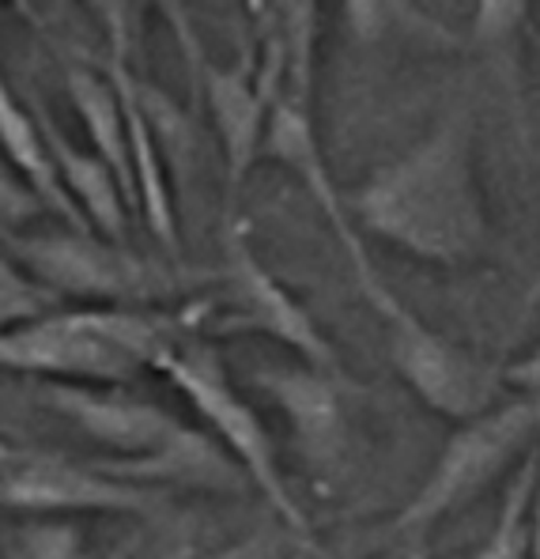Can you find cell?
Listing matches in <instances>:
<instances>
[{"label": "cell", "mask_w": 540, "mask_h": 559, "mask_svg": "<svg viewBox=\"0 0 540 559\" xmlns=\"http://www.w3.org/2000/svg\"><path fill=\"white\" fill-rule=\"evenodd\" d=\"M529 8H533V0H472L469 38L484 49L514 43L529 23Z\"/></svg>", "instance_id": "21"}, {"label": "cell", "mask_w": 540, "mask_h": 559, "mask_svg": "<svg viewBox=\"0 0 540 559\" xmlns=\"http://www.w3.org/2000/svg\"><path fill=\"white\" fill-rule=\"evenodd\" d=\"M155 374L167 378L170 390L193 408L201 427L242 468V476L265 499V507L273 511L276 522L299 540H314V525L307 518V507H302L299 491L291 488L288 473H284L280 447H276L273 431H268L261 413L253 408V401H245L242 385L227 371L216 344L204 341V336H193L182 348L170 352L155 367Z\"/></svg>", "instance_id": "5"}, {"label": "cell", "mask_w": 540, "mask_h": 559, "mask_svg": "<svg viewBox=\"0 0 540 559\" xmlns=\"http://www.w3.org/2000/svg\"><path fill=\"white\" fill-rule=\"evenodd\" d=\"M299 545L302 540L273 518V525H257V530L235 537L231 545L216 548L212 556H193V559H291Z\"/></svg>", "instance_id": "23"}, {"label": "cell", "mask_w": 540, "mask_h": 559, "mask_svg": "<svg viewBox=\"0 0 540 559\" xmlns=\"http://www.w3.org/2000/svg\"><path fill=\"white\" fill-rule=\"evenodd\" d=\"M43 405L103 447L106 473L155 491L245 496L250 480L204 427L118 385L43 382Z\"/></svg>", "instance_id": "3"}, {"label": "cell", "mask_w": 540, "mask_h": 559, "mask_svg": "<svg viewBox=\"0 0 540 559\" xmlns=\"http://www.w3.org/2000/svg\"><path fill=\"white\" fill-rule=\"evenodd\" d=\"M23 450H27V447H15V442L0 439V473H4V468H12L15 462H20Z\"/></svg>", "instance_id": "28"}, {"label": "cell", "mask_w": 540, "mask_h": 559, "mask_svg": "<svg viewBox=\"0 0 540 559\" xmlns=\"http://www.w3.org/2000/svg\"><path fill=\"white\" fill-rule=\"evenodd\" d=\"M261 159H273L276 167H284L288 175L299 178V186L314 197L317 212L325 216L329 231L337 235V242L344 246V253H348L351 273H356L359 295L367 299V307L386 299L393 287L379 276V269H374L371 253H367V238L356 231V224H351V216H348L344 189H337V178L329 175V163H325L322 136H317V121H314V103H310V98H295V95L273 98Z\"/></svg>", "instance_id": "11"}, {"label": "cell", "mask_w": 540, "mask_h": 559, "mask_svg": "<svg viewBox=\"0 0 540 559\" xmlns=\"http://www.w3.org/2000/svg\"><path fill=\"white\" fill-rule=\"evenodd\" d=\"M503 385L506 390H518V397H540V344L503 367Z\"/></svg>", "instance_id": "26"}, {"label": "cell", "mask_w": 540, "mask_h": 559, "mask_svg": "<svg viewBox=\"0 0 540 559\" xmlns=\"http://www.w3.org/2000/svg\"><path fill=\"white\" fill-rule=\"evenodd\" d=\"M61 307L64 302L46 284H38L15 258L0 253V333L35 322V318H46Z\"/></svg>", "instance_id": "20"}, {"label": "cell", "mask_w": 540, "mask_h": 559, "mask_svg": "<svg viewBox=\"0 0 540 559\" xmlns=\"http://www.w3.org/2000/svg\"><path fill=\"white\" fill-rule=\"evenodd\" d=\"M64 92H69V103H72V110H76L87 140H92V152L113 170V178H118L129 209L136 212L125 114H121V98H118V92H113L110 76H103V72L87 69V64H80V61H72L69 69H64Z\"/></svg>", "instance_id": "16"}, {"label": "cell", "mask_w": 540, "mask_h": 559, "mask_svg": "<svg viewBox=\"0 0 540 559\" xmlns=\"http://www.w3.org/2000/svg\"><path fill=\"white\" fill-rule=\"evenodd\" d=\"M540 473V450L514 468L511 484L499 503V518L484 537V545L472 552V559H529V507H533V488Z\"/></svg>", "instance_id": "18"}, {"label": "cell", "mask_w": 540, "mask_h": 559, "mask_svg": "<svg viewBox=\"0 0 540 559\" xmlns=\"http://www.w3.org/2000/svg\"><path fill=\"white\" fill-rule=\"evenodd\" d=\"M0 159L23 178V186L43 201L49 216H57L72 231H92L84 224V216L76 212V204L69 201V193L61 189V182H57V170L49 163L35 106H27L12 92L4 72H0Z\"/></svg>", "instance_id": "15"}, {"label": "cell", "mask_w": 540, "mask_h": 559, "mask_svg": "<svg viewBox=\"0 0 540 559\" xmlns=\"http://www.w3.org/2000/svg\"><path fill=\"white\" fill-rule=\"evenodd\" d=\"M219 280L208 292V322L204 341L212 336H265V341L288 348L295 359L314 367L344 371L337 348L329 344L325 329L314 322L307 302L268 273V265L257 258L245 219L224 224V265L216 269Z\"/></svg>", "instance_id": "7"}, {"label": "cell", "mask_w": 540, "mask_h": 559, "mask_svg": "<svg viewBox=\"0 0 540 559\" xmlns=\"http://www.w3.org/2000/svg\"><path fill=\"white\" fill-rule=\"evenodd\" d=\"M84 4L106 35V49H110L106 61L133 64L136 69V38H141L136 4H141V0H84Z\"/></svg>", "instance_id": "22"}, {"label": "cell", "mask_w": 540, "mask_h": 559, "mask_svg": "<svg viewBox=\"0 0 540 559\" xmlns=\"http://www.w3.org/2000/svg\"><path fill=\"white\" fill-rule=\"evenodd\" d=\"M8 258H15L38 284L61 302L80 307H178L212 292L219 273L185 265L182 258H147L125 242L95 231H35L8 235Z\"/></svg>", "instance_id": "4"}, {"label": "cell", "mask_w": 540, "mask_h": 559, "mask_svg": "<svg viewBox=\"0 0 540 559\" xmlns=\"http://www.w3.org/2000/svg\"><path fill=\"white\" fill-rule=\"evenodd\" d=\"M344 27L359 46L408 43L428 49H457L465 43L449 23L431 15L420 0H340Z\"/></svg>", "instance_id": "17"}, {"label": "cell", "mask_w": 540, "mask_h": 559, "mask_svg": "<svg viewBox=\"0 0 540 559\" xmlns=\"http://www.w3.org/2000/svg\"><path fill=\"white\" fill-rule=\"evenodd\" d=\"M38 212H46L43 201L23 186V178L12 167L4 170V163H0V238L12 235V227L27 224Z\"/></svg>", "instance_id": "25"}, {"label": "cell", "mask_w": 540, "mask_h": 559, "mask_svg": "<svg viewBox=\"0 0 540 559\" xmlns=\"http://www.w3.org/2000/svg\"><path fill=\"white\" fill-rule=\"evenodd\" d=\"M167 503V491L141 488L106 473L98 462H76L53 450H23L20 462L0 473V511L15 518H141L159 514Z\"/></svg>", "instance_id": "9"}, {"label": "cell", "mask_w": 540, "mask_h": 559, "mask_svg": "<svg viewBox=\"0 0 540 559\" xmlns=\"http://www.w3.org/2000/svg\"><path fill=\"white\" fill-rule=\"evenodd\" d=\"M118 559H125V556H118Z\"/></svg>", "instance_id": "32"}, {"label": "cell", "mask_w": 540, "mask_h": 559, "mask_svg": "<svg viewBox=\"0 0 540 559\" xmlns=\"http://www.w3.org/2000/svg\"><path fill=\"white\" fill-rule=\"evenodd\" d=\"M208 292L178 307H61L0 333V371L64 385H133L204 336Z\"/></svg>", "instance_id": "2"}, {"label": "cell", "mask_w": 540, "mask_h": 559, "mask_svg": "<svg viewBox=\"0 0 540 559\" xmlns=\"http://www.w3.org/2000/svg\"><path fill=\"white\" fill-rule=\"evenodd\" d=\"M155 559H193V545L190 540H175V545H167Z\"/></svg>", "instance_id": "29"}, {"label": "cell", "mask_w": 540, "mask_h": 559, "mask_svg": "<svg viewBox=\"0 0 540 559\" xmlns=\"http://www.w3.org/2000/svg\"><path fill=\"white\" fill-rule=\"evenodd\" d=\"M35 118H38V126H43V140H46L49 163H53V170H57V182L69 193V201L76 204L84 224L92 227L95 235L110 238V242H125L129 212L133 209H129L113 170L106 167L95 152H84V147L72 144V140L57 129L53 114H49L43 103H35Z\"/></svg>", "instance_id": "14"}, {"label": "cell", "mask_w": 540, "mask_h": 559, "mask_svg": "<svg viewBox=\"0 0 540 559\" xmlns=\"http://www.w3.org/2000/svg\"><path fill=\"white\" fill-rule=\"evenodd\" d=\"M196 95H204V103H208L219 144H224L227 186H231V193H239L250 170L261 163L268 110H273V95L257 80L253 49H242L235 64L208 61V69L201 72V84H196Z\"/></svg>", "instance_id": "13"}, {"label": "cell", "mask_w": 540, "mask_h": 559, "mask_svg": "<svg viewBox=\"0 0 540 559\" xmlns=\"http://www.w3.org/2000/svg\"><path fill=\"white\" fill-rule=\"evenodd\" d=\"M371 310L379 314L382 333H386L389 367L400 374V382L408 385V393L423 408H431L435 416L457 427L465 419L484 416L488 408L503 401L499 397L506 390L503 367L480 359L465 344L431 329L420 314H412L400 302L397 292L379 299Z\"/></svg>", "instance_id": "8"}, {"label": "cell", "mask_w": 540, "mask_h": 559, "mask_svg": "<svg viewBox=\"0 0 540 559\" xmlns=\"http://www.w3.org/2000/svg\"><path fill=\"white\" fill-rule=\"evenodd\" d=\"M147 4H155V12L167 20L170 35H175L178 49H182L185 69H190V84L196 92V84H201V72L208 69V53H204L201 31H196V20L190 12V0H147Z\"/></svg>", "instance_id": "24"}, {"label": "cell", "mask_w": 540, "mask_h": 559, "mask_svg": "<svg viewBox=\"0 0 540 559\" xmlns=\"http://www.w3.org/2000/svg\"><path fill=\"white\" fill-rule=\"evenodd\" d=\"M533 450H540V397L499 401L484 416L457 424L416 496L393 514L386 537L416 545V537L477 503Z\"/></svg>", "instance_id": "6"}, {"label": "cell", "mask_w": 540, "mask_h": 559, "mask_svg": "<svg viewBox=\"0 0 540 559\" xmlns=\"http://www.w3.org/2000/svg\"><path fill=\"white\" fill-rule=\"evenodd\" d=\"M540 307V269H537V276H533V284H529V292H526V299H521V310H526V318L533 314V310Z\"/></svg>", "instance_id": "30"}, {"label": "cell", "mask_w": 540, "mask_h": 559, "mask_svg": "<svg viewBox=\"0 0 540 559\" xmlns=\"http://www.w3.org/2000/svg\"><path fill=\"white\" fill-rule=\"evenodd\" d=\"M529 559H540V473L533 488V507H529Z\"/></svg>", "instance_id": "27"}, {"label": "cell", "mask_w": 540, "mask_h": 559, "mask_svg": "<svg viewBox=\"0 0 540 559\" xmlns=\"http://www.w3.org/2000/svg\"><path fill=\"white\" fill-rule=\"evenodd\" d=\"M382 559H431V552L423 545H408V548H393V552Z\"/></svg>", "instance_id": "31"}, {"label": "cell", "mask_w": 540, "mask_h": 559, "mask_svg": "<svg viewBox=\"0 0 540 559\" xmlns=\"http://www.w3.org/2000/svg\"><path fill=\"white\" fill-rule=\"evenodd\" d=\"M250 385L273 401L288 427L295 457L307 465L314 480L333 484L348 473L351 419L344 371L288 359V364H261L250 374Z\"/></svg>", "instance_id": "10"}, {"label": "cell", "mask_w": 540, "mask_h": 559, "mask_svg": "<svg viewBox=\"0 0 540 559\" xmlns=\"http://www.w3.org/2000/svg\"><path fill=\"white\" fill-rule=\"evenodd\" d=\"M0 559H92L87 533L64 518H15L4 530Z\"/></svg>", "instance_id": "19"}, {"label": "cell", "mask_w": 540, "mask_h": 559, "mask_svg": "<svg viewBox=\"0 0 540 559\" xmlns=\"http://www.w3.org/2000/svg\"><path fill=\"white\" fill-rule=\"evenodd\" d=\"M253 27V61L268 95H295L314 103L322 0H245Z\"/></svg>", "instance_id": "12"}, {"label": "cell", "mask_w": 540, "mask_h": 559, "mask_svg": "<svg viewBox=\"0 0 540 559\" xmlns=\"http://www.w3.org/2000/svg\"><path fill=\"white\" fill-rule=\"evenodd\" d=\"M344 204L359 235L435 269H469L491 253V219L477 178L472 121L465 110L442 118L397 159L382 163Z\"/></svg>", "instance_id": "1"}]
</instances>
